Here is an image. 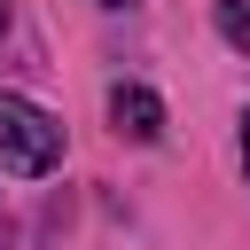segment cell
<instances>
[{
	"instance_id": "obj_5",
	"label": "cell",
	"mask_w": 250,
	"mask_h": 250,
	"mask_svg": "<svg viewBox=\"0 0 250 250\" xmlns=\"http://www.w3.org/2000/svg\"><path fill=\"white\" fill-rule=\"evenodd\" d=\"M0 31H8V0H0Z\"/></svg>"
},
{
	"instance_id": "obj_4",
	"label": "cell",
	"mask_w": 250,
	"mask_h": 250,
	"mask_svg": "<svg viewBox=\"0 0 250 250\" xmlns=\"http://www.w3.org/2000/svg\"><path fill=\"white\" fill-rule=\"evenodd\" d=\"M242 172H250V109H242Z\"/></svg>"
},
{
	"instance_id": "obj_2",
	"label": "cell",
	"mask_w": 250,
	"mask_h": 250,
	"mask_svg": "<svg viewBox=\"0 0 250 250\" xmlns=\"http://www.w3.org/2000/svg\"><path fill=\"white\" fill-rule=\"evenodd\" d=\"M109 117H117V133H133V141H156V133H164V102H156L148 86H117V94H109Z\"/></svg>"
},
{
	"instance_id": "obj_3",
	"label": "cell",
	"mask_w": 250,
	"mask_h": 250,
	"mask_svg": "<svg viewBox=\"0 0 250 250\" xmlns=\"http://www.w3.org/2000/svg\"><path fill=\"white\" fill-rule=\"evenodd\" d=\"M219 39L250 55V0H219Z\"/></svg>"
},
{
	"instance_id": "obj_6",
	"label": "cell",
	"mask_w": 250,
	"mask_h": 250,
	"mask_svg": "<svg viewBox=\"0 0 250 250\" xmlns=\"http://www.w3.org/2000/svg\"><path fill=\"white\" fill-rule=\"evenodd\" d=\"M109 8H125V0H109Z\"/></svg>"
},
{
	"instance_id": "obj_1",
	"label": "cell",
	"mask_w": 250,
	"mask_h": 250,
	"mask_svg": "<svg viewBox=\"0 0 250 250\" xmlns=\"http://www.w3.org/2000/svg\"><path fill=\"white\" fill-rule=\"evenodd\" d=\"M55 164H62V125H55L39 102L0 94V172L39 180V172H55Z\"/></svg>"
}]
</instances>
